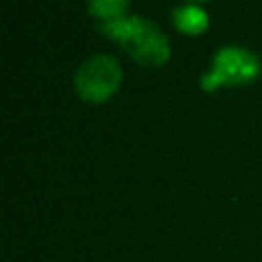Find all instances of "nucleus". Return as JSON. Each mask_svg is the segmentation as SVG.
<instances>
[{
	"label": "nucleus",
	"mask_w": 262,
	"mask_h": 262,
	"mask_svg": "<svg viewBox=\"0 0 262 262\" xmlns=\"http://www.w3.org/2000/svg\"><path fill=\"white\" fill-rule=\"evenodd\" d=\"M104 35L120 46L136 64L145 69H159L170 62L172 44L170 37L163 32L159 23L149 21L138 14L113 21L108 26H101Z\"/></svg>",
	"instance_id": "obj_1"
},
{
	"label": "nucleus",
	"mask_w": 262,
	"mask_h": 262,
	"mask_svg": "<svg viewBox=\"0 0 262 262\" xmlns=\"http://www.w3.org/2000/svg\"><path fill=\"white\" fill-rule=\"evenodd\" d=\"M129 7L131 0H85L90 18H95L101 26H108V23L129 16Z\"/></svg>",
	"instance_id": "obj_5"
},
{
	"label": "nucleus",
	"mask_w": 262,
	"mask_h": 262,
	"mask_svg": "<svg viewBox=\"0 0 262 262\" xmlns=\"http://www.w3.org/2000/svg\"><path fill=\"white\" fill-rule=\"evenodd\" d=\"M124 83V67L113 53H92L74 69V95L88 106H104L118 97Z\"/></svg>",
	"instance_id": "obj_2"
},
{
	"label": "nucleus",
	"mask_w": 262,
	"mask_h": 262,
	"mask_svg": "<svg viewBox=\"0 0 262 262\" xmlns=\"http://www.w3.org/2000/svg\"><path fill=\"white\" fill-rule=\"evenodd\" d=\"M182 3H191V5H207L209 0H182Z\"/></svg>",
	"instance_id": "obj_6"
},
{
	"label": "nucleus",
	"mask_w": 262,
	"mask_h": 262,
	"mask_svg": "<svg viewBox=\"0 0 262 262\" xmlns=\"http://www.w3.org/2000/svg\"><path fill=\"white\" fill-rule=\"evenodd\" d=\"M172 28L180 35L186 37H200L207 32L209 28V14L205 9V5H191V3H182L180 7L172 9Z\"/></svg>",
	"instance_id": "obj_4"
},
{
	"label": "nucleus",
	"mask_w": 262,
	"mask_h": 262,
	"mask_svg": "<svg viewBox=\"0 0 262 262\" xmlns=\"http://www.w3.org/2000/svg\"><path fill=\"white\" fill-rule=\"evenodd\" d=\"M260 58L246 46L226 44L214 51L207 72L200 76V88L205 92H216L223 88H244L260 76Z\"/></svg>",
	"instance_id": "obj_3"
}]
</instances>
